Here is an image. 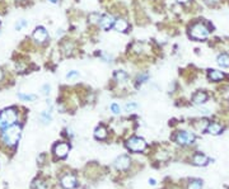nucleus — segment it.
Returning <instances> with one entry per match:
<instances>
[{
  "label": "nucleus",
  "instance_id": "bb28decb",
  "mask_svg": "<svg viewBox=\"0 0 229 189\" xmlns=\"http://www.w3.org/2000/svg\"><path fill=\"white\" fill-rule=\"evenodd\" d=\"M50 89H51V86H50L48 84H45V85L42 86V93L45 94V95H48V93H50Z\"/></svg>",
  "mask_w": 229,
  "mask_h": 189
},
{
  "label": "nucleus",
  "instance_id": "20e7f679",
  "mask_svg": "<svg viewBox=\"0 0 229 189\" xmlns=\"http://www.w3.org/2000/svg\"><path fill=\"white\" fill-rule=\"evenodd\" d=\"M126 147L132 153H141L146 147V142L141 137H132L126 142Z\"/></svg>",
  "mask_w": 229,
  "mask_h": 189
},
{
  "label": "nucleus",
  "instance_id": "7c9ffc66",
  "mask_svg": "<svg viewBox=\"0 0 229 189\" xmlns=\"http://www.w3.org/2000/svg\"><path fill=\"white\" fill-rule=\"evenodd\" d=\"M149 184H151V185H155V180H154V179H149Z\"/></svg>",
  "mask_w": 229,
  "mask_h": 189
},
{
  "label": "nucleus",
  "instance_id": "4468645a",
  "mask_svg": "<svg viewBox=\"0 0 229 189\" xmlns=\"http://www.w3.org/2000/svg\"><path fill=\"white\" fill-rule=\"evenodd\" d=\"M192 161H194V164L197 165V166H205V165L209 162V159H207L204 154H200V153H199V154H196V155L194 156V160H192Z\"/></svg>",
  "mask_w": 229,
  "mask_h": 189
},
{
  "label": "nucleus",
  "instance_id": "7ed1b4c3",
  "mask_svg": "<svg viewBox=\"0 0 229 189\" xmlns=\"http://www.w3.org/2000/svg\"><path fill=\"white\" fill-rule=\"evenodd\" d=\"M190 36L192 37L194 40H205L209 36V29L205 24L202 23H197L195 26L191 27L190 29Z\"/></svg>",
  "mask_w": 229,
  "mask_h": 189
},
{
  "label": "nucleus",
  "instance_id": "9b49d317",
  "mask_svg": "<svg viewBox=\"0 0 229 189\" xmlns=\"http://www.w3.org/2000/svg\"><path fill=\"white\" fill-rule=\"evenodd\" d=\"M206 131L209 132V133H211V135H219L220 132L223 131V127L219 123H216V122H211V123L207 124Z\"/></svg>",
  "mask_w": 229,
  "mask_h": 189
},
{
  "label": "nucleus",
  "instance_id": "6ab92c4d",
  "mask_svg": "<svg viewBox=\"0 0 229 189\" xmlns=\"http://www.w3.org/2000/svg\"><path fill=\"white\" fill-rule=\"evenodd\" d=\"M114 78H116L117 81H125L127 79V74L122 70H119V71L114 72Z\"/></svg>",
  "mask_w": 229,
  "mask_h": 189
},
{
  "label": "nucleus",
  "instance_id": "412c9836",
  "mask_svg": "<svg viewBox=\"0 0 229 189\" xmlns=\"http://www.w3.org/2000/svg\"><path fill=\"white\" fill-rule=\"evenodd\" d=\"M27 24H28V22H27L26 19H19V21L15 23V27H14V28H15V31H21V29L24 28Z\"/></svg>",
  "mask_w": 229,
  "mask_h": 189
},
{
  "label": "nucleus",
  "instance_id": "2eb2a0df",
  "mask_svg": "<svg viewBox=\"0 0 229 189\" xmlns=\"http://www.w3.org/2000/svg\"><path fill=\"white\" fill-rule=\"evenodd\" d=\"M113 27H114V29H116L117 32H125V31H127L129 24L124 19H116V21H114V23H113Z\"/></svg>",
  "mask_w": 229,
  "mask_h": 189
},
{
  "label": "nucleus",
  "instance_id": "dca6fc26",
  "mask_svg": "<svg viewBox=\"0 0 229 189\" xmlns=\"http://www.w3.org/2000/svg\"><path fill=\"white\" fill-rule=\"evenodd\" d=\"M94 137L97 138V140H104L107 137V129H106V127L99 126V127L95 128V131H94Z\"/></svg>",
  "mask_w": 229,
  "mask_h": 189
},
{
  "label": "nucleus",
  "instance_id": "cd10ccee",
  "mask_svg": "<svg viewBox=\"0 0 229 189\" xmlns=\"http://www.w3.org/2000/svg\"><path fill=\"white\" fill-rule=\"evenodd\" d=\"M148 79H149V76H148L146 74H144V75H140L138 80H139V83H144V81H145V80H148Z\"/></svg>",
  "mask_w": 229,
  "mask_h": 189
},
{
  "label": "nucleus",
  "instance_id": "f03ea898",
  "mask_svg": "<svg viewBox=\"0 0 229 189\" xmlns=\"http://www.w3.org/2000/svg\"><path fill=\"white\" fill-rule=\"evenodd\" d=\"M17 118H18V114H17L15 109H13V108L0 112V128L5 129V128L15 124Z\"/></svg>",
  "mask_w": 229,
  "mask_h": 189
},
{
  "label": "nucleus",
  "instance_id": "a211bd4d",
  "mask_svg": "<svg viewBox=\"0 0 229 189\" xmlns=\"http://www.w3.org/2000/svg\"><path fill=\"white\" fill-rule=\"evenodd\" d=\"M18 98L22 99V100H28V102H33L37 99V97L34 95V94H18Z\"/></svg>",
  "mask_w": 229,
  "mask_h": 189
},
{
  "label": "nucleus",
  "instance_id": "4be33fe9",
  "mask_svg": "<svg viewBox=\"0 0 229 189\" xmlns=\"http://www.w3.org/2000/svg\"><path fill=\"white\" fill-rule=\"evenodd\" d=\"M33 187H34L36 189H47V188H48L47 184H46L45 182H42V180H36L34 184H33Z\"/></svg>",
  "mask_w": 229,
  "mask_h": 189
},
{
  "label": "nucleus",
  "instance_id": "1a4fd4ad",
  "mask_svg": "<svg viewBox=\"0 0 229 189\" xmlns=\"http://www.w3.org/2000/svg\"><path fill=\"white\" fill-rule=\"evenodd\" d=\"M33 38L34 41H37L38 43H42L47 40V31L43 27H37L33 32Z\"/></svg>",
  "mask_w": 229,
  "mask_h": 189
},
{
  "label": "nucleus",
  "instance_id": "423d86ee",
  "mask_svg": "<svg viewBox=\"0 0 229 189\" xmlns=\"http://www.w3.org/2000/svg\"><path fill=\"white\" fill-rule=\"evenodd\" d=\"M69 150H70V147L66 142H59L53 146V154L56 155V158L64 159L69 154Z\"/></svg>",
  "mask_w": 229,
  "mask_h": 189
},
{
  "label": "nucleus",
  "instance_id": "f8f14e48",
  "mask_svg": "<svg viewBox=\"0 0 229 189\" xmlns=\"http://www.w3.org/2000/svg\"><path fill=\"white\" fill-rule=\"evenodd\" d=\"M209 79L211 80V81H220V80H223L224 79V72H221V71H218V70H210L209 71Z\"/></svg>",
  "mask_w": 229,
  "mask_h": 189
},
{
  "label": "nucleus",
  "instance_id": "6e6552de",
  "mask_svg": "<svg viewBox=\"0 0 229 189\" xmlns=\"http://www.w3.org/2000/svg\"><path fill=\"white\" fill-rule=\"evenodd\" d=\"M130 158L126 156V155H122L120 158L116 159V161H114V166H116L117 170H121V172H124V170H127L130 167Z\"/></svg>",
  "mask_w": 229,
  "mask_h": 189
},
{
  "label": "nucleus",
  "instance_id": "473e14b6",
  "mask_svg": "<svg viewBox=\"0 0 229 189\" xmlns=\"http://www.w3.org/2000/svg\"><path fill=\"white\" fill-rule=\"evenodd\" d=\"M178 2H180V3H187L188 0H178Z\"/></svg>",
  "mask_w": 229,
  "mask_h": 189
},
{
  "label": "nucleus",
  "instance_id": "f257e3e1",
  "mask_svg": "<svg viewBox=\"0 0 229 189\" xmlns=\"http://www.w3.org/2000/svg\"><path fill=\"white\" fill-rule=\"evenodd\" d=\"M19 137H21V127L17 124L5 128L3 132V141L8 146H14L18 142Z\"/></svg>",
  "mask_w": 229,
  "mask_h": 189
},
{
  "label": "nucleus",
  "instance_id": "f3484780",
  "mask_svg": "<svg viewBox=\"0 0 229 189\" xmlns=\"http://www.w3.org/2000/svg\"><path fill=\"white\" fill-rule=\"evenodd\" d=\"M218 65H220L221 67H229V55L226 53H221L218 56Z\"/></svg>",
  "mask_w": 229,
  "mask_h": 189
},
{
  "label": "nucleus",
  "instance_id": "2f4dec72",
  "mask_svg": "<svg viewBox=\"0 0 229 189\" xmlns=\"http://www.w3.org/2000/svg\"><path fill=\"white\" fill-rule=\"evenodd\" d=\"M2 79H3V71L0 70V80H2Z\"/></svg>",
  "mask_w": 229,
  "mask_h": 189
},
{
  "label": "nucleus",
  "instance_id": "393cba45",
  "mask_svg": "<svg viewBox=\"0 0 229 189\" xmlns=\"http://www.w3.org/2000/svg\"><path fill=\"white\" fill-rule=\"evenodd\" d=\"M78 76H79V71L73 70V71H70V72L66 75V79H73V78H78Z\"/></svg>",
  "mask_w": 229,
  "mask_h": 189
},
{
  "label": "nucleus",
  "instance_id": "39448f33",
  "mask_svg": "<svg viewBox=\"0 0 229 189\" xmlns=\"http://www.w3.org/2000/svg\"><path fill=\"white\" fill-rule=\"evenodd\" d=\"M175 141L180 145H190L195 141V135L191 133V132H186V131H182V132H178L175 137Z\"/></svg>",
  "mask_w": 229,
  "mask_h": 189
},
{
  "label": "nucleus",
  "instance_id": "72a5a7b5",
  "mask_svg": "<svg viewBox=\"0 0 229 189\" xmlns=\"http://www.w3.org/2000/svg\"><path fill=\"white\" fill-rule=\"evenodd\" d=\"M51 3H57V0H50Z\"/></svg>",
  "mask_w": 229,
  "mask_h": 189
},
{
  "label": "nucleus",
  "instance_id": "0eeeda50",
  "mask_svg": "<svg viewBox=\"0 0 229 189\" xmlns=\"http://www.w3.org/2000/svg\"><path fill=\"white\" fill-rule=\"evenodd\" d=\"M60 184L64 189H73L76 185V178L73 174H66L61 178Z\"/></svg>",
  "mask_w": 229,
  "mask_h": 189
},
{
  "label": "nucleus",
  "instance_id": "c756f323",
  "mask_svg": "<svg viewBox=\"0 0 229 189\" xmlns=\"http://www.w3.org/2000/svg\"><path fill=\"white\" fill-rule=\"evenodd\" d=\"M63 33H64V32H63V29H59V31L56 32V37H60V36H61Z\"/></svg>",
  "mask_w": 229,
  "mask_h": 189
},
{
  "label": "nucleus",
  "instance_id": "ddd939ff",
  "mask_svg": "<svg viewBox=\"0 0 229 189\" xmlns=\"http://www.w3.org/2000/svg\"><path fill=\"white\" fill-rule=\"evenodd\" d=\"M192 100L195 104H204L207 100V94L205 91H197L192 97Z\"/></svg>",
  "mask_w": 229,
  "mask_h": 189
},
{
  "label": "nucleus",
  "instance_id": "b1692460",
  "mask_svg": "<svg viewBox=\"0 0 229 189\" xmlns=\"http://www.w3.org/2000/svg\"><path fill=\"white\" fill-rule=\"evenodd\" d=\"M136 108H138V104H136V103H127V104L125 105L126 112H131V110L136 109Z\"/></svg>",
  "mask_w": 229,
  "mask_h": 189
},
{
  "label": "nucleus",
  "instance_id": "c85d7f7f",
  "mask_svg": "<svg viewBox=\"0 0 229 189\" xmlns=\"http://www.w3.org/2000/svg\"><path fill=\"white\" fill-rule=\"evenodd\" d=\"M219 2V0H206V3H209V4H216Z\"/></svg>",
  "mask_w": 229,
  "mask_h": 189
},
{
  "label": "nucleus",
  "instance_id": "5701e85b",
  "mask_svg": "<svg viewBox=\"0 0 229 189\" xmlns=\"http://www.w3.org/2000/svg\"><path fill=\"white\" fill-rule=\"evenodd\" d=\"M41 119H42L43 123L47 124V123H50V121H51V114H50L48 112H43L42 114H41Z\"/></svg>",
  "mask_w": 229,
  "mask_h": 189
},
{
  "label": "nucleus",
  "instance_id": "a878e982",
  "mask_svg": "<svg viewBox=\"0 0 229 189\" xmlns=\"http://www.w3.org/2000/svg\"><path fill=\"white\" fill-rule=\"evenodd\" d=\"M111 110H112V112H113V113H114V114H119V113H120V112H121V109H120V107H119V105H117V104H114V103H113V104H112V105H111Z\"/></svg>",
  "mask_w": 229,
  "mask_h": 189
},
{
  "label": "nucleus",
  "instance_id": "9d476101",
  "mask_svg": "<svg viewBox=\"0 0 229 189\" xmlns=\"http://www.w3.org/2000/svg\"><path fill=\"white\" fill-rule=\"evenodd\" d=\"M113 23H114V18L112 15H108V14L101 17V19H99V26L104 31L111 29V27H113Z\"/></svg>",
  "mask_w": 229,
  "mask_h": 189
},
{
  "label": "nucleus",
  "instance_id": "aec40b11",
  "mask_svg": "<svg viewBox=\"0 0 229 189\" xmlns=\"http://www.w3.org/2000/svg\"><path fill=\"white\" fill-rule=\"evenodd\" d=\"M202 188V182L201 180H192L190 184H188V188L187 189H201Z\"/></svg>",
  "mask_w": 229,
  "mask_h": 189
}]
</instances>
